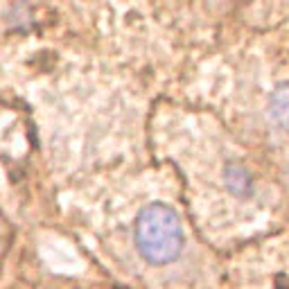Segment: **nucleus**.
Masks as SVG:
<instances>
[{"label":"nucleus","mask_w":289,"mask_h":289,"mask_svg":"<svg viewBox=\"0 0 289 289\" xmlns=\"http://www.w3.org/2000/svg\"><path fill=\"white\" fill-rule=\"evenodd\" d=\"M131 246L149 269H165L181 260L188 244L179 212L165 201H149L131 221Z\"/></svg>","instance_id":"obj_1"},{"label":"nucleus","mask_w":289,"mask_h":289,"mask_svg":"<svg viewBox=\"0 0 289 289\" xmlns=\"http://www.w3.org/2000/svg\"><path fill=\"white\" fill-rule=\"evenodd\" d=\"M257 115L271 138L289 142V79H273L262 90Z\"/></svg>","instance_id":"obj_2"}]
</instances>
